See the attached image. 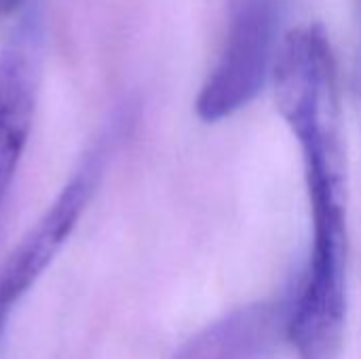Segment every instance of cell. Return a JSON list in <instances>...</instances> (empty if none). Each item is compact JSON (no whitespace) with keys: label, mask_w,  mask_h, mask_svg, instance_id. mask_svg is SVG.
I'll use <instances>...</instances> for the list:
<instances>
[{"label":"cell","mask_w":361,"mask_h":359,"mask_svg":"<svg viewBox=\"0 0 361 359\" xmlns=\"http://www.w3.org/2000/svg\"><path fill=\"white\" fill-rule=\"evenodd\" d=\"M99 154V150L91 152L82 161L70 182L59 190L53 203L44 209V214L23 235V239L0 267V334L13 309L42 277L47 267L53 262L57 252L76 229L102 169Z\"/></svg>","instance_id":"3957f363"},{"label":"cell","mask_w":361,"mask_h":359,"mask_svg":"<svg viewBox=\"0 0 361 359\" xmlns=\"http://www.w3.org/2000/svg\"><path fill=\"white\" fill-rule=\"evenodd\" d=\"M286 0H231L218 59L203 80L195 112L203 123H220L250 106L273 76L283 36Z\"/></svg>","instance_id":"7a4b0ae2"},{"label":"cell","mask_w":361,"mask_h":359,"mask_svg":"<svg viewBox=\"0 0 361 359\" xmlns=\"http://www.w3.org/2000/svg\"><path fill=\"white\" fill-rule=\"evenodd\" d=\"M42 59L40 15L30 11L0 51V199L32 131Z\"/></svg>","instance_id":"277c9868"},{"label":"cell","mask_w":361,"mask_h":359,"mask_svg":"<svg viewBox=\"0 0 361 359\" xmlns=\"http://www.w3.org/2000/svg\"><path fill=\"white\" fill-rule=\"evenodd\" d=\"M27 0H0V19L13 15L15 11H19Z\"/></svg>","instance_id":"8992f818"},{"label":"cell","mask_w":361,"mask_h":359,"mask_svg":"<svg viewBox=\"0 0 361 359\" xmlns=\"http://www.w3.org/2000/svg\"><path fill=\"white\" fill-rule=\"evenodd\" d=\"M271 80L277 110L300 148L311 220L288 343L296 359H341L349 313V171L338 66L322 23L283 34Z\"/></svg>","instance_id":"6da1fadb"},{"label":"cell","mask_w":361,"mask_h":359,"mask_svg":"<svg viewBox=\"0 0 361 359\" xmlns=\"http://www.w3.org/2000/svg\"><path fill=\"white\" fill-rule=\"evenodd\" d=\"M290 311L292 294L235 307L192 334L171 359H269L288 341Z\"/></svg>","instance_id":"5b68a950"}]
</instances>
